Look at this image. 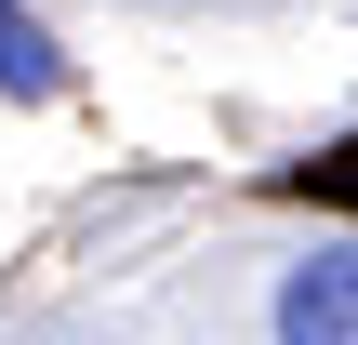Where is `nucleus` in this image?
<instances>
[{
	"label": "nucleus",
	"mask_w": 358,
	"mask_h": 345,
	"mask_svg": "<svg viewBox=\"0 0 358 345\" xmlns=\"http://www.w3.org/2000/svg\"><path fill=\"white\" fill-rule=\"evenodd\" d=\"M0 93L13 106H40V93H66V40L27 13V0H0Z\"/></svg>",
	"instance_id": "2"
},
{
	"label": "nucleus",
	"mask_w": 358,
	"mask_h": 345,
	"mask_svg": "<svg viewBox=\"0 0 358 345\" xmlns=\"http://www.w3.org/2000/svg\"><path fill=\"white\" fill-rule=\"evenodd\" d=\"M266 332L279 345H358V239H306L266 293Z\"/></svg>",
	"instance_id": "1"
}]
</instances>
